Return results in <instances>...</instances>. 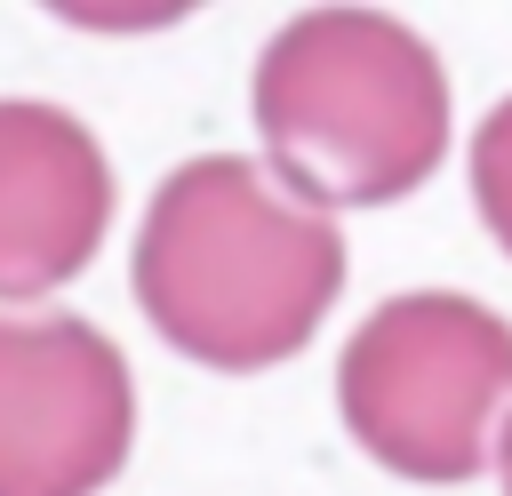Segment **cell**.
Segmentation results:
<instances>
[{
    "mask_svg": "<svg viewBox=\"0 0 512 496\" xmlns=\"http://www.w3.org/2000/svg\"><path fill=\"white\" fill-rule=\"evenodd\" d=\"M128 272L168 352L224 376H256L320 336L344 288V232L296 192H280L264 160L200 152L160 176Z\"/></svg>",
    "mask_w": 512,
    "mask_h": 496,
    "instance_id": "1",
    "label": "cell"
},
{
    "mask_svg": "<svg viewBox=\"0 0 512 496\" xmlns=\"http://www.w3.org/2000/svg\"><path fill=\"white\" fill-rule=\"evenodd\" d=\"M264 176L304 208H384L448 152V72L384 8H304L256 56Z\"/></svg>",
    "mask_w": 512,
    "mask_h": 496,
    "instance_id": "2",
    "label": "cell"
},
{
    "mask_svg": "<svg viewBox=\"0 0 512 496\" xmlns=\"http://www.w3.org/2000/svg\"><path fill=\"white\" fill-rule=\"evenodd\" d=\"M336 416L400 480H472L512 416V320L456 288L384 296L336 360Z\"/></svg>",
    "mask_w": 512,
    "mask_h": 496,
    "instance_id": "3",
    "label": "cell"
},
{
    "mask_svg": "<svg viewBox=\"0 0 512 496\" xmlns=\"http://www.w3.org/2000/svg\"><path fill=\"white\" fill-rule=\"evenodd\" d=\"M136 440L120 344L72 312H0V496H96Z\"/></svg>",
    "mask_w": 512,
    "mask_h": 496,
    "instance_id": "4",
    "label": "cell"
},
{
    "mask_svg": "<svg viewBox=\"0 0 512 496\" xmlns=\"http://www.w3.org/2000/svg\"><path fill=\"white\" fill-rule=\"evenodd\" d=\"M112 224V160L96 128L40 96H0V304L72 288Z\"/></svg>",
    "mask_w": 512,
    "mask_h": 496,
    "instance_id": "5",
    "label": "cell"
},
{
    "mask_svg": "<svg viewBox=\"0 0 512 496\" xmlns=\"http://www.w3.org/2000/svg\"><path fill=\"white\" fill-rule=\"evenodd\" d=\"M472 208H480V224L496 232V248L512 256V96L480 120V136H472Z\"/></svg>",
    "mask_w": 512,
    "mask_h": 496,
    "instance_id": "6",
    "label": "cell"
},
{
    "mask_svg": "<svg viewBox=\"0 0 512 496\" xmlns=\"http://www.w3.org/2000/svg\"><path fill=\"white\" fill-rule=\"evenodd\" d=\"M496 480H504V496H512V416H504V432H496Z\"/></svg>",
    "mask_w": 512,
    "mask_h": 496,
    "instance_id": "7",
    "label": "cell"
}]
</instances>
